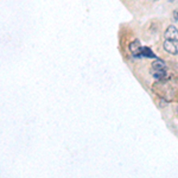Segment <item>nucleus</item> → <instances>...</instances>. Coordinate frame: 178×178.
Listing matches in <instances>:
<instances>
[{
	"mask_svg": "<svg viewBox=\"0 0 178 178\" xmlns=\"http://www.w3.org/2000/svg\"><path fill=\"white\" fill-rule=\"evenodd\" d=\"M163 47H164V50H165L166 52L171 53V55H177L178 53V44L173 43V42L164 39V44H163Z\"/></svg>",
	"mask_w": 178,
	"mask_h": 178,
	"instance_id": "nucleus-2",
	"label": "nucleus"
},
{
	"mask_svg": "<svg viewBox=\"0 0 178 178\" xmlns=\"http://www.w3.org/2000/svg\"><path fill=\"white\" fill-rule=\"evenodd\" d=\"M141 56H144V57H148V58H156V55L153 53V51H152L150 47H142Z\"/></svg>",
	"mask_w": 178,
	"mask_h": 178,
	"instance_id": "nucleus-5",
	"label": "nucleus"
},
{
	"mask_svg": "<svg viewBox=\"0 0 178 178\" xmlns=\"http://www.w3.org/2000/svg\"><path fill=\"white\" fill-rule=\"evenodd\" d=\"M152 70H167V68H166L164 61H161L160 58H156L152 63Z\"/></svg>",
	"mask_w": 178,
	"mask_h": 178,
	"instance_id": "nucleus-4",
	"label": "nucleus"
},
{
	"mask_svg": "<svg viewBox=\"0 0 178 178\" xmlns=\"http://www.w3.org/2000/svg\"><path fill=\"white\" fill-rule=\"evenodd\" d=\"M177 114H178V108H177Z\"/></svg>",
	"mask_w": 178,
	"mask_h": 178,
	"instance_id": "nucleus-9",
	"label": "nucleus"
},
{
	"mask_svg": "<svg viewBox=\"0 0 178 178\" xmlns=\"http://www.w3.org/2000/svg\"><path fill=\"white\" fill-rule=\"evenodd\" d=\"M166 75H167V72L166 70H154L153 71V76L157 78V80H163V78H165Z\"/></svg>",
	"mask_w": 178,
	"mask_h": 178,
	"instance_id": "nucleus-6",
	"label": "nucleus"
},
{
	"mask_svg": "<svg viewBox=\"0 0 178 178\" xmlns=\"http://www.w3.org/2000/svg\"><path fill=\"white\" fill-rule=\"evenodd\" d=\"M164 39L173 42V43L178 44V29L177 27L173 26V25H170V26L165 30V32H164Z\"/></svg>",
	"mask_w": 178,
	"mask_h": 178,
	"instance_id": "nucleus-1",
	"label": "nucleus"
},
{
	"mask_svg": "<svg viewBox=\"0 0 178 178\" xmlns=\"http://www.w3.org/2000/svg\"><path fill=\"white\" fill-rule=\"evenodd\" d=\"M169 1H175V0H169Z\"/></svg>",
	"mask_w": 178,
	"mask_h": 178,
	"instance_id": "nucleus-8",
	"label": "nucleus"
},
{
	"mask_svg": "<svg viewBox=\"0 0 178 178\" xmlns=\"http://www.w3.org/2000/svg\"><path fill=\"white\" fill-rule=\"evenodd\" d=\"M141 49L142 47L140 45V42L139 41H133L130 44V50L133 56L136 57H140L141 56Z\"/></svg>",
	"mask_w": 178,
	"mask_h": 178,
	"instance_id": "nucleus-3",
	"label": "nucleus"
},
{
	"mask_svg": "<svg viewBox=\"0 0 178 178\" xmlns=\"http://www.w3.org/2000/svg\"><path fill=\"white\" fill-rule=\"evenodd\" d=\"M173 14H175V19H176V20H178V11H175V12H173Z\"/></svg>",
	"mask_w": 178,
	"mask_h": 178,
	"instance_id": "nucleus-7",
	"label": "nucleus"
}]
</instances>
